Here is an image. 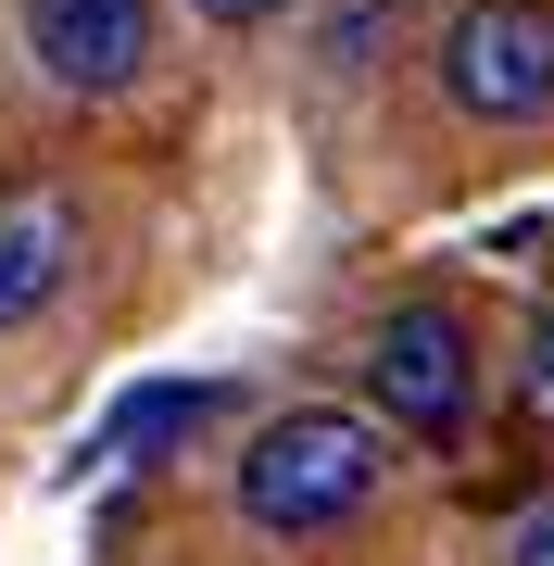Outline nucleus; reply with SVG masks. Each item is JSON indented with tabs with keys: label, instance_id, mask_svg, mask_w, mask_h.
I'll return each mask as SVG.
<instances>
[{
	"label": "nucleus",
	"instance_id": "nucleus-7",
	"mask_svg": "<svg viewBox=\"0 0 554 566\" xmlns=\"http://www.w3.org/2000/svg\"><path fill=\"white\" fill-rule=\"evenodd\" d=\"M530 416H542V428H554V303H542V315H530Z\"/></svg>",
	"mask_w": 554,
	"mask_h": 566
},
{
	"label": "nucleus",
	"instance_id": "nucleus-6",
	"mask_svg": "<svg viewBox=\"0 0 554 566\" xmlns=\"http://www.w3.org/2000/svg\"><path fill=\"white\" fill-rule=\"evenodd\" d=\"M202 416H215L202 378H151V390H126V403H114L102 453H151V441H177V428H202Z\"/></svg>",
	"mask_w": 554,
	"mask_h": 566
},
{
	"label": "nucleus",
	"instance_id": "nucleus-1",
	"mask_svg": "<svg viewBox=\"0 0 554 566\" xmlns=\"http://www.w3.org/2000/svg\"><path fill=\"white\" fill-rule=\"evenodd\" d=\"M378 479H390L378 416H353V403H290V416L252 428V453H240V516L278 528V542H315V528L366 516Z\"/></svg>",
	"mask_w": 554,
	"mask_h": 566
},
{
	"label": "nucleus",
	"instance_id": "nucleus-4",
	"mask_svg": "<svg viewBox=\"0 0 554 566\" xmlns=\"http://www.w3.org/2000/svg\"><path fill=\"white\" fill-rule=\"evenodd\" d=\"M25 51H39L51 88L102 102L151 63V0H25Z\"/></svg>",
	"mask_w": 554,
	"mask_h": 566
},
{
	"label": "nucleus",
	"instance_id": "nucleus-3",
	"mask_svg": "<svg viewBox=\"0 0 554 566\" xmlns=\"http://www.w3.org/2000/svg\"><path fill=\"white\" fill-rule=\"evenodd\" d=\"M441 88L479 126H542L554 114V0H467L441 25Z\"/></svg>",
	"mask_w": 554,
	"mask_h": 566
},
{
	"label": "nucleus",
	"instance_id": "nucleus-9",
	"mask_svg": "<svg viewBox=\"0 0 554 566\" xmlns=\"http://www.w3.org/2000/svg\"><path fill=\"white\" fill-rule=\"evenodd\" d=\"M504 566H554V504H542L530 528H516V554H504Z\"/></svg>",
	"mask_w": 554,
	"mask_h": 566
},
{
	"label": "nucleus",
	"instance_id": "nucleus-5",
	"mask_svg": "<svg viewBox=\"0 0 554 566\" xmlns=\"http://www.w3.org/2000/svg\"><path fill=\"white\" fill-rule=\"evenodd\" d=\"M76 252H88V227H76V202H63L51 177L0 189V327H39L63 290H76Z\"/></svg>",
	"mask_w": 554,
	"mask_h": 566
},
{
	"label": "nucleus",
	"instance_id": "nucleus-8",
	"mask_svg": "<svg viewBox=\"0 0 554 566\" xmlns=\"http://www.w3.org/2000/svg\"><path fill=\"white\" fill-rule=\"evenodd\" d=\"M189 13H202V25H278L290 0H189Z\"/></svg>",
	"mask_w": 554,
	"mask_h": 566
},
{
	"label": "nucleus",
	"instance_id": "nucleus-2",
	"mask_svg": "<svg viewBox=\"0 0 554 566\" xmlns=\"http://www.w3.org/2000/svg\"><path fill=\"white\" fill-rule=\"evenodd\" d=\"M366 403H378V428H404V441H453V428L479 416L467 315L453 303H390L378 340H366Z\"/></svg>",
	"mask_w": 554,
	"mask_h": 566
}]
</instances>
